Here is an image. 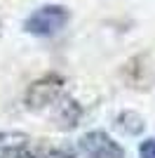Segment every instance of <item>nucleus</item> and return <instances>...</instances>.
Listing matches in <instances>:
<instances>
[{
	"mask_svg": "<svg viewBox=\"0 0 155 158\" xmlns=\"http://www.w3.org/2000/svg\"><path fill=\"white\" fill-rule=\"evenodd\" d=\"M64 83L61 80H38L33 83L28 90V109L38 113H52L54 118L61 123L64 127H73L75 125L80 109L68 94L64 92Z\"/></svg>",
	"mask_w": 155,
	"mask_h": 158,
	"instance_id": "obj_1",
	"label": "nucleus"
},
{
	"mask_svg": "<svg viewBox=\"0 0 155 158\" xmlns=\"http://www.w3.org/2000/svg\"><path fill=\"white\" fill-rule=\"evenodd\" d=\"M68 19H71V12L64 5H42L28 14V19L24 21V28L31 35L50 38V35H57L68 24Z\"/></svg>",
	"mask_w": 155,
	"mask_h": 158,
	"instance_id": "obj_2",
	"label": "nucleus"
},
{
	"mask_svg": "<svg viewBox=\"0 0 155 158\" xmlns=\"http://www.w3.org/2000/svg\"><path fill=\"white\" fill-rule=\"evenodd\" d=\"M85 158H125V149L103 130H92L78 139Z\"/></svg>",
	"mask_w": 155,
	"mask_h": 158,
	"instance_id": "obj_3",
	"label": "nucleus"
},
{
	"mask_svg": "<svg viewBox=\"0 0 155 158\" xmlns=\"http://www.w3.org/2000/svg\"><path fill=\"white\" fill-rule=\"evenodd\" d=\"M31 153L33 158H80L66 149H57V146H31Z\"/></svg>",
	"mask_w": 155,
	"mask_h": 158,
	"instance_id": "obj_4",
	"label": "nucleus"
},
{
	"mask_svg": "<svg viewBox=\"0 0 155 158\" xmlns=\"http://www.w3.org/2000/svg\"><path fill=\"white\" fill-rule=\"evenodd\" d=\"M139 158H155V137L143 139L139 144Z\"/></svg>",
	"mask_w": 155,
	"mask_h": 158,
	"instance_id": "obj_5",
	"label": "nucleus"
}]
</instances>
